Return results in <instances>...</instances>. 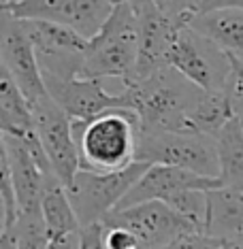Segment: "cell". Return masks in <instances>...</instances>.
<instances>
[{
	"instance_id": "6da1fadb",
	"label": "cell",
	"mask_w": 243,
	"mask_h": 249,
	"mask_svg": "<svg viewBox=\"0 0 243 249\" xmlns=\"http://www.w3.org/2000/svg\"><path fill=\"white\" fill-rule=\"evenodd\" d=\"M126 107L137 113L141 134L188 132V117L203 89L173 66H160L124 89Z\"/></svg>"
},
{
	"instance_id": "7a4b0ae2",
	"label": "cell",
	"mask_w": 243,
	"mask_h": 249,
	"mask_svg": "<svg viewBox=\"0 0 243 249\" xmlns=\"http://www.w3.org/2000/svg\"><path fill=\"white\" fill-rule=\"evenodd\" d=\"M81 168L113 173L137 162L141 124L131 109H111L86 124H73Z\"/></svg>"
},
{
	"instance_id": "3957f363",
	"label": "cell",
	"mask_w": 243,
	"mask_h": 249,
	"mask_svg": "<svg viewBox=\"0 0 243 249\" xmlns=\"http://www.w3.org/2000/svg\"><path fill=\"white\" fill-rule=\"evenodd\" d=\"M139 62V21L132 2H117L100 32L88 41L83 72L86 79H122L132 83Z\"/></svg>"
},
{
	"instance_id": "277c9868",
	"label": "cell",
	"mask_w": 243,
	"mask_h": 249,
	"mask_svg": "<svg viewBox=\"0 0 243 249\" xmlns=\"http://www.w3.org/2000/svg\"><path fill=\"white\" fill-rule=\"evenodd\" d=\"M150 166V162L137 160L131 166L113 173H94L81 168L73 185L66 190L81 228L103 224L107 215L120 207L124 196L134 188V183L143 177Z\"/></svg>"
},
{
	"instance_id": "5b68a950",
	"label": "cell",
	"mask_w": 243,
	"mask_h": 249,
	"mask_svg": "<svg viewBox=\"0 0 243 249\" xmlns=\"http://www.w3.org/2000/svg\"><path fill=\"white\" fill-rule=\"evenodd\" d=\"M137 160L167 164L192 171L201 177H220L218 143L213 137L196 132L141 134Z\"/></svg>"
},
{
	"instance_id": "8992f818",
	"label": "cell",
	"mask_w": 243,
	"mask_h": 249,
	"mask_svg": "<svg viewBox=\"0 0 243 249\" xmlns=\"http://www.w3.org/2000/svg\"><path fill=\"white\" fill-rule=\"evenodd\" d=\"M28 38L35 45L43 79H75L83 72L90 38L69 26L45 19H21Z\"/></svg>"
},
{
	"instance_id": "52a82bcc",
	"label": "cell",
	"mask_w": 243,
	"mask_h": 249,
	"mask_svg": "<svg viewBox=\"0 0 243 249\" xmlns=\"http://www.w3.org/2000/svg\"><path fill=\"white\" fill-rule=\"evenodd\" d=\"M103 226L126 228L134 234L141 249H160L186 234L201 232L194 224H190L179 213H175L162 200H150L128 209H117V211L107 215Z\"/></svg>"
},
{
	"instance_id": "ba28073f",
	"label": "cell",
	"mask_w": 243,
	"mask_h": 249,
	"mask_svg": "<svg viewBox=\"0 0 243 249\" xmlns=\"http://www.w3.org/2000/svg\"><path fill=\"white\" fill-rule=\"evenodd\" d=\"M167 64L205 92L222 89L230 72L228 53L192 26L184 28L175 38L173 47L168 49Z\"/></svg>"
},
{
	"instance_id": "9c48e42d",
	"label": "cell",
	"mask_w": 243,
	"mask_h": 249,
	"mask_svg": "<svg viewBox=\"0 0 243 249\" xmlns=\"http://www.w3.org/2000/svg\"><path fill=\"white\" fill-rule=\"evenodd\" d=\"M15 19H45L69 26L81 36L92 38L111 18L115 2L111 0H13L0 4Z\"/></svg>"
},
{
	"instance_id": "30bf717a",
	"label": "cell",
	"mask_w": 243,
	"mask_h": 249,
	"mask_svg": "<svg viewBox=\"0 0 243 249\" xmlns=\"http://www.w3.org/2000/svg\"><path fill=\"white\" fill-rule=\"evenodd\" d=\"M30 105L38 141H41L58 179L69 190L77 173L81 171V154H79V145L75 141V132H73L71 117L54 103L52 96L38 98Z\"/></svg>"
},
{
	"instance_id": "8fae6325",
	"label": "cell",
	"mask_w": 243,
	"mask_h": 249,
	"mask_svg": "<svg viewBox=\"0 0 243 249\" xmlns=\"http://www.w3.org/2000/svg\"><path fill=\"white\" fill-rule=\"evenodd\" d=\"M0 60L2 69L15 79V83L21 88L26 98L35 103L38 98H45L47 88L43 81V72L37 60L35 45L28 38L26 28L21 19H15L13 15L2 11L0 21Z\"/></svg>"
},
{
	"instance_id": "7c38bea8",
	"label": "cell",
	"mask_w": 243,
	"mask_h": 249,
	"mask_svg": "<svg viewBox=\"0 0 243 249\" xmlns=\"http://www.w3.org/2000/svg\"><path fill=\"white\" fill-rule=\"evenodd\" d=\"M47 94L73 124H86L111 109H128L124 94H109L100 79H43Z\"/></svg>"
},
{
	"instance_id": "4fadbf2b",
	"label": "cell",
	"mask_w": 243,
	"mask_h": 249,
	"mask_svg": "<svg viewBox=\"0 0 243 249\" xmlns=\"http://www.w3.org/2000/svg\"><path fill=\"white\" fill-rule=\"evenodd\" d=\"M224 188L222 179L220 177H201V175L186 171L179 166H167V164H151L145 171V175L141 177L134 188L124 196V200L120 202L117 209H128L141 202H150V200H171L175 194L186 190H218ZM115 209V211H117Z\"/></svg>"
},
{
	"instance_id": "5bb4252c",
	"label": "cell",
	"mask_w": 243,
	"mask_h": 249,
	"mask_svg": "<svg viewBox=\"0 0 243 249\" xmlns=\"http://www.w3.org/2000/svg\"><path fill=\"white\" fill-rule=\"evenodd\" d=\"M0 149L7 156L11 175H13L15 192H18L19 213H37L43 211V196L47 190V183L52 179H58L54 175H45L41 166L32 160L26 145L19 139H11L0 134Z\"/></svg>"
},
{
	"instance_id": "9a60e30c",
	"label": "cell",
	"mask_w": 243,
	"mask_h": 249,
	"mask_svg": "<svg viewBox=\"0 0 243 249\" xmlns=\"http://www.w3.org/2000/svg\"><path fill=\"white\" fill-rule=\"evenodd\" d=\"M205 234L218 241H243V190L218 188L207 192Z\"/></svg>"
},
{
	"instance_id": "2e32d148",
	"label": "cell",
	"mask_w": 243,
	"mask_h": 249,
	"mask_svg": "<svg viewBox=\"0 0 243 249\" xmlns=\"http://www.w3.org/2000/svg\"><path fill=\"white\" fill-rule=\"evenodd\" d=\"M37 132L32 105L15 83V79L0 69V134L11 139H24Z\"/></svg>"
},
{
	"instance_id": "e0dca14e",
	"label": "cell",
	"mask_w": 243,
	"mask_h": 249,
	"mask_svg": "<svg viewBox=\"0 0 243 249\" xmlns=\"http://www.w3.org/2000/svg\"><path fill=\"white\" fill-rule=\"evenodd\" d=\"M190 26L228 55L243 60V9H222L199 15Z\"/></svg>"
},
{
	"instance_id": "ac0fdd59",
	"label": "cell",
	"mask_w": 243,
	"mask_h": 249,
	"mask_svg": "<svg viewBox=\"0 0 243 249\" xmlns=\"http://www.w3.org/2000/svg\"><path fill=\"white\" fill-rule=\"evenodd\" d=\"M233 120H237L235 109L224 89H209V92L203 89L199 103L194 105L188 117V132L207 134L216 139L220 130L228 126Z\"/></svg>"
},
{
	"instance_id": "d6986e66",
	"label": "cell",
	"mask_w": 243,
	"mask_h": 249,
	"mask_svg": "<svg viewBox=\"0 0 243 249\" xmlns=\"http://www.w3.org/2000/svg\"><path fill=\"white\" fill-rule=\"evenodd\" d=\"M43 217L47 224L49 241H58L69 234L81 232L79 217L60 179H52L47 183V190L43 196Z\"/></svg>"
},
{
	"instance_id": "ffe728a7",
	"label": "cell",
	"mask_w": 243,
	"mask_h": 249,
	"mask_svg": "<svg viewBox=\"0 0 243 249\" xmlns=\"http://www.w3.org/2000/svg\"><path fill=\"white\" fill-rule=\"evenodd\" d=\"M220 179L224 188L243 190V122L233 120L216 137Z\"/></svg>"
},
{
	"instance_id": "44dd1931",
	"label": "cell",
	"mask_w": 243,
	"mask_h": 249,
	"mask_svg": "<svg viewBox=\"0 0 243 249\" xmlns=\"http://www.w3.org/2000/svg\"><path fill=\"white\" fill-rule=\"evenodd\" d=\"M18 249H47L49 245V234H47V224H45L43 211L37 213H19L18 222L11 230Z\"/></svg>"
},
{
	"instance_id": "7402d4cb",
	"label": "cell",
	"mask_w": 243,
	"mask_h": 249,
	"mask_svg": "<svg viewBox=\"0 0 243 249\" xmlns=\"http://www.w3.org/2000/svg\"><path fill=\"white\" fill-rule=\"evenodd\" d=\"M167 205L179 213L184 219L194 224L201 232H205V222H207V192L205 190H186L175 194Z\"/></svg>"
},
{
	"instance_id": "603a6c76",
	"label": "cell",
	"mask_w": 243,
	"mask_h": 249,
	"mask_svg": "<svg viewBox=\"0 0 243 249\" xmlns=\"http://www.w3.org/2000/svg\"><path fill=\"white\" fill-rule=\"evenodd\" d=\"M0 198H2V230H11L19 217V202L9 160L2 154V149H0Z\"/></svg>"
},
{
	"instance_id": "cb8c5ba5",
	"label": "cell",
	"mask_w": 243,
	"mask_h": 249,
	"mask_svg": "<svg viewBox=\"0 0 243 249\" xmlns=\"http://www.w3.org/2000/svg\"><path fill=\"white\" fill-rule=\"evenodd\" d=\"M228 60H230V72L222 89L228 96L230 105H233L235 117L243 122V60L235 58V55H228Z\"/></svg>"
},
{
	"instance_id": "d4e9b609",
	"label": "cell",
	"mask_w": 243,
	"mask_h": 249,
	"mask_svg": "<svg viewBox=\"0 0 243 249\" xmlns=\"http://www.w3.org/2000/svg\"><path fill=\"white\" fill-rule=\"evenodd\" d=\"M220 241L205 232H194V234H186L182 239L173 241L171 245L160 247V249H218Z\"/></svg>"
},
{
	"instance_id": "484cf974",
	"label": "cell",
	"mask_w": 243,
	"mask_h": 249,
	"mask_svg": "<svg viewBox=\"0 0 243 249\" xmlns=\"http://www.w3.org/2000/svg\"><path fill=\"white\" fill-rule=\"evenodd\" d=\"M186 4L194 13V18L222 9H243V0H186Z\"/></svg>"
},
{
	"instance_id": "4316f807",
	"label": "cell",
	"mask_w": 243,
	"mask_h": 249,
	"mask_svg": "<svg viewBox=\"0 0 243 249\" xmlns=\"http://www.w3.org/2000/svg\"><path fill=\"white\" fill-rule=\"evenodd\" d=\"M105 232H107V228L103 224H94V226L81 228V232H79V249H107Z\"/></svg>"
},
{
	"instance_id": "83f0119b",
	"label": "cell",
	"mask_w": 243,
	"mask_h": 249,
	"mask_svg": "<svg viewBox=\"0 0 243 249\" xmlns=\"http://www.w3.org/2000/svg\"><path fill=\"white\" fill-rule=\"evenodd\" d=\"M107 228V226H105ZM105 245L107 249H131V247H141L139 241L134 239L132 232L126 228H107L105 232Z\"/></svg>"
},
{
	"instance_id": "f1b7e54d",
	"label": "cell",
	"mask_w": 243,
	"mask_h": 249,
	"mask_svg": "<svg viewBox=\"0 0 243 249\" xmlns=\"http://www.w3.org/2000/svg\"><path fill=\"white\" fill-rule=\"evenodd\" d=\"M218 249H243V241H239V239H224V241H220Z\"/></svg>"
},
{
	"instance_id": "f546056e",
	"label": "cell",
	"mask_w": 243,
	"mask_h": 249,
	"mask_svg": "<svg viewBox=\"0 0 243 249\" xmlns=\"http://www.w3.org/2000/svg\"><path fill=\"white\" fill-rule=\"evenodd\" d=\"M4 2H13V0H2V2H0V4H4Z\"/></svg>"
},
{
	"instance_id": "4dcf8cb0",
	"label": "cell",
	"mask_w": 243,
	"mask_h": 249,
	"mask_svg": "<svg viewBox=\"0 0 243 249\" xmlns=\"http://www.w3.org/2000/svg\"><path fill=\"white\" fill-rule=\"evenodd\" d=\"M111 2H115V4H117V2H122V0H111Z\"/></svg>"
},
{
	"instance_id": "1f68e13d",
	"label": "cell",
	"mask_w": 243,
	"mask_h": 249,
	"mask_svg": "<svg viewBox=\"0 0 243 249\" xmlns=\"http://www.w3.org/2000/svg\"><path fill=\"white\" fill-rule=\"evenodd\" d=\"M122 2H131V0H122Z\"/></svg>"
}]
</instances>
